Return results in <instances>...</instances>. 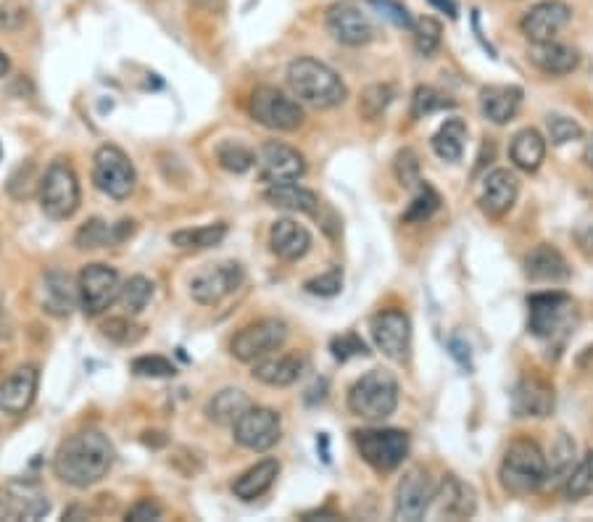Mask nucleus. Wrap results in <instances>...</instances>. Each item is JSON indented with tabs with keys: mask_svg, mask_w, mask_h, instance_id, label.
<instances>
[{
	"mask_svg": "<svg viewBox=\"0 0 593 522\" xmlns=\"http://www.w3.org/2000/svg\"><path fill=\"white\" fill-rule=\"evenodd\" d=\"M116 451L101 430H80L58 446L53 472L72 488H90L109 475Z\"/></svg>",
	"mask_w": 593,
	"mask_h": 522,
	"instance_id": "obj_1",
	"label": "nucleus"
},
{
	"mask_svg": "<svg viewBox=\"0 0 593 522\" xmlns=\"http://www.w3.org/2000/svg\"><path fill=\"white\" fill-rule=\"evenodd\" d=\"M288 85L298 101L319 111L335 109L348 98V87L340 74L311 56L290 61Z\"/></svg>",
	"mask_w": 593,
	"mask_h": 522,
	"instance_id": "obj_2",
	"label": "nucleus"
},
{
	"mask_svg": "<svg viewBox=\"0 0 593 522\" xmlns=\"http://www.w3.org/2000/svg\"><path fill=\"white\" fill-rule=\"evenodd\" d=\"M499 480L504 491L512 496H528L549 480V457L530 438H517L509 443L507 454L501 459Z\"/></svg>",
	"mask_w": 593,
	"mask_h": 522,
	"instance_id": "obj_3",
	"label": "nucleus"
},
{
	"mask_svg": "<svg viewBox=\"0 0 593 522\" xmlns=\"http://www.w3.org/2000/svg\"><path fill=\"white\" fill-rule=\"evenodd\" d=\"M528 327L530 333L551 343L562 346L578 325V309L575 301L565 293H536L528 298Z\"/></svg>",
	"mask_w": 593,
	"mask_h": 522,
	"instance_id": "obj_4",
	"label": "nucleus"
},
{
	"mask_svg": "<svg viewBox=\"0 0 593 522\" xmlns=\"http://www.w3.org/2000/svg\"><path fill=\"white\" fill-rule=\"evenodd\" d=\"M398 406V380L388 370H369L351 385L348 409L369 422L388 420Z\"/></svg>",
	"mask_w": 593,
	"mask_h": 522,
	"instance_id": "obj_5",
	"label": "nucleus"
},
{
	"mask_svg": "<svg viewBox=\"0 0 593 522\" xmlns=\"http://www.w3.org/2000/svg\"><path fill=\"white\" fill-rule=\"evenodd\" d=\"M37 196H40V209L45 217L56 219V222L74 217L80 209V180H77L72 164L64 159L53 161L51 167L45 169Z\"/></svg>",
	"mask_w": 593,
	"mask_h": 522,
	"instance_id": "obj_6",
	"label": "nucleus"
},
{
	"mask_svg": "<svg viewBox=\"0 0 593 522\" xmlns=\"http://www.w3.org/2000/svg\"><path fill=\"white\" fill-rule=\"evenodd\" d=\"M359 457L377 472H393L409 454V435L396 428H364L354 433Z\"/></svg>",
	"mask_w": 593,
	"mask_h": 522,
	"instance_id": "obj_7",
	"label": "nucleus"
},
{
	"mask_svg": "<svg viewBox=\"0 0 593 522\" xmlns=\"http://www.w3.org/2000/svg\"><path fill=\"white\" fill-rule=\"evenodd\" d=\"M248 111L254 116V122L275 132H296L306 119L301 103L288 98L283 90H277L272 85L256 87L251 103H248Z\"/></svg>",
	"mask_w": 593,
	"mask_h": 522,
	"instance_id": "obj_8",
	"label": "nucleus"
},
{
	"mask_svg": "<svg viewBox=\"0 0 593 522\" xmlns=\"http://www.w3.org/2000/svg\"><path fill=\"white\" fill-rule=\"evenodd\" d=\"M93 182L95 188L109 198L124 201V198L132 196V190L138 185V172H135V164L122 148L101 145L93 159Z\"/></svg>",
	"mask_w": 593,
	"mask_h": 522,
	"instance_id": "obj_9",
	"label": "nucleus"
},
{
	"mask_svg": "<svg viewBox=\"0 0 593 522\" xmlns=\"http://www.w3.org/2000/svg\"><path fill=\"white\" fill-rule=\"evenodd\" d=\"M51 512V499L37 480L11 478L0 483V520H40Z\"/></svg>",
	"mask_w": 593,
	"mask_h": 522,
	"instance_id": "obj_10",
	"label": "nucleus"
},
{
	"mask_svg": "<svg viewBox=\"0 0 593 522\" xmlns=\"http://www.w3.org/2000/svg\"><path fill=\"white\" fill-rule=\"evenodd\" d=\"M122 277L109 264H87L77 277V296L85 317H98L119 301L122 293Z\"/></svg>",
	"mask_w": 593,
	"mask_h": 522,
	"instance_id": "obj_11",
	"label": "nucleus"
},
{
	"mask_svg": "<svg viewBox=\"0 0 593 522\" xmlns=\"http://www.w3.org/2000/svg\"><path fill=\"white\" fill-rule=\"evenodd\" d=\"M288 341V325L283 319L267 317L259 322H251L240 330L230 343V354L238 362H259L264 356L275 354Z\"/></svg>",
	"mask_w": 593,
	"mask_h": 522,
	"instance_id": "obj_12",
	"label": "nucleus"
},
{
	"mask_svg": "<svg viewBox=\"0 0 593 522\" xmlns=\"http://www.w3.org/2000/svg\"><path fill=\"white\" fill-rule=\"evenodd\" d=\"M243 283H246V272H243L238 261L209 264L190 280V296L201 306H217L227 296H232Z\"/></svg>",
	"mask_w": 593,
	"mask_h": 522,
	"instance_id": "obj_13",
	"label": "nucleus"
},
{
	"mask_svg": "<svg viewBox=\"0 0 593 522\" xmlns=\"http://www.w3.org/2000/svg\"><path fill=\"white\" fill-rule=\"evenodd\" d=\"M235 441L248 451H269L283 438V420L269 406H251L235 425Z\"/></svg>",
	"mask_w": 593,
	"mask_h": 522,
	"instance_id": "obj_14",
	"label": "nucleus"
},
{
	"mask_svg": "<svg viewBox=\"0 0 593 522\" xmlns=\"http://www.w3.org/2000/svg\"><path fill=\"white\" fill-rule=\"evenodd\" d=\"M325 27L340 45L348 48H362L375 40V24L369 22V16L354 0H340L327 8Z\"/></svg>",
	"mask_w": 593,
	"mask_h": 522,
	"instance_id": "obj_15",
	"label": "nucleus"
},
{
	"mask_svg": "<svg viewBox=\"0 0 593 522\" xmlns=\"http://www.w3.org/2000/svg\"><path fill=\"white\" fill-rule=\"evenodd\" d=\"M435 480L430 478V472L425 467H412L406 472L401 483H398L396 491V509H393V517L396 520H409L417 522L430 512L435 501Z\"/></svg>",
	"mask_w": 593,
	"mask_h": 522,
	"instance_id": "obj_16",
	"label": "nucleus"
},
{
	"mask_svg": "<svg viewBox=\"0 0 593 522\" xmlns=\"http://www.w3.org/2000/svg\"><path fill=\"white\" fill-rule=\"evenodd\" d=\"M372 341L391 362H406L412 348V322L401 309H385L372 317Z\"/></svg>",
	"mask_w": 593,
	"mask_h": 522,
	"instance_id": "obj_17",
	"label": "nucleus"
},
{
	"mask_svg": "<svg viewBox=\"0 0 593 522\" xmlns=\"http://www.w3.org/2000/svg\"><path fill=\"white\" fill-rule=\"evenodd\" d=\"M256 167H259L261 182L269 185H280V182H296L306 174L304 153L296 151L293 145L285 143H264L259 156H256Z\"/></svg>",
	"mask_w": 593,
	"mask_h": 522,
	"instance_id": "obj_18",
	"label": "nucleus"
},
{
	"mask_svg": "<svg viewBox=\"0 0 593 522\" xmlns=\"http://www.w3.org/2000/svg\"><path fill=\"white\" fill-rule=\"evenodd\" d=\"M572 8L562 0H543L520 19L522 35L528 37L530 43H543V40H554L562 29L570 24Z\"/></svg>",
	"mask_w": 593,
	"mask_h": 522,
	"instance_id": "obj_19",
	"label": "nucleus"
},
{
	"mask_svg": "<svg viewBox=\"0 0 593 522\" xmlns=\"http://www.w3.org/2000/svg\"><path fill=\"white\" fill-rule=\"evenodd\" d=\"M557 406V393L549 380L538 375H525L512 391V412L514 417H549Z\"/></svg>",
	"mask_w": 593,
	"mask_h": 522,
	"instance_id": "obj_20",
	"label": "nucleus"
},
{
	"mask_svg": "<svg viewBox=\"0 0 593 522\" xmlns=\"http://www.w3.org/2000/svg\"><path fill=\"white\" fill-rule=\"evenodd\" d=\"M520 196V180L509 169H493L480 190V209L493 219L507 217Z\"/></svg>",
	"mask_w": 593,
	"mask_h": 522,
	"instance_id": "obj_21",
	"label": "nucleus"
},
{
	"mask_svg": "<svg viewBox=\"0 0 593 522\" xmlns=\"http://www.w3.org/2000/svg\"><path fill=\"white\" fill-rule=\"evenodd\" d=\"M309 370V356L290 351V354L280 356H264L259 362H254V380L269 385V388H288V385L298 383L304 372Z\"/></svg>",
	"mask_w": 593,
	"mask_h": 522,
	"instance_id": "obj_22",
	"label": "nucleus"
},
{
	"mask_svg": "<svg viewBox=\"0 0 593 522\" xmlns=\"http://www.w3.org/2000/svg\"><path fill=\"white\" fill-rule=\"evenodd\" d=\"M37 385H40V372L35 364H24L11 372L0 383V412L14 414V417L27 412L37 396Z\"/></svg>",
	"mask_w": 593,
	"mask_h": 522,
	"instance_id": "obj_23",
	"label": "nucleus"
},
{
	"mask_svg": "<svg viewBox=\"0 0 593 522\" xmlns=\"http://www.w3.org/2000/svg\"><path fill=\"white\" fill-rule=\"evenodd\" d=\"M433 507L438 509V515L449 517V520H467L478 512V499L472 486H467L464 480L456 475H446L441 480V486L435 491Z\"/></svg>",
	"mask_w": 593,
	"mask_h": 522,
	"instance_id": "obj_24",
	"label": "nucleus"
},
{
	"mask_svg": "<svg viewBox=\"0 0 593 522\" xmlns=\"http://www.w3.org/2000/svg\"><path fill=\"white\" fill-rule=\"evenodd\" d=\"M525 275L533 283H565L570 280L572 269L567 264L565 254L551 243H538L528 256H525Z\"/></svg>",
	"mask_w": 593,
	"mask_h": 522,
	"instance_id": "obj_25",
	"label": "nucleus"
},
{
	"mask_svg": "<svg viewBox=\"0 0 593 522\" xmlns=\"http://www.w3.org/2000/svg\"><path fill=\"white\" fill-rule=\"evenodd\" d=\"M530 64L541 69L549 77H565L575 72L580 64V53L572 45L557 43V40H543V43H530L528 48Z\"/></svg>",
	"mask_w": 593,
	"mask_h": 522,
	"instance_id": "obj_26",
	"label": "nucleus"
},
{
	"mask_svg": "<svg viewBox=\"0 0 593 522\" xmlns=\"http://www.w3.org/2000/svg\"><path fill=\"white\" fill-rule=\"evenodd\" d=\"M269 248L283 261L304 259L311 248V232L296 219H277L269 230Z\"/></svg>",
	"mask_w": 593,
	"mask_h": 522,
	"instance_id": "obj_27",
	"label": "nucleus"
},
{
	"mask_svg": "<svg viewBox=\"0 0 593 522\" xmlns=\"http://www.w3.org/2000/svg\"><path fill=\"white\" fill-rule=\"evenodd\" d=\"M132 232H135V222H132V219H122V222H116V225H109V222L95 217L77 230V235H74V246L80 248V251H93V248L103 246H119V243H124V240L130 238Z\"/></svg>",
	"mask_w": 593,
	"mask_h": 522,
	"instance_id": "obj_28",
	"label": "nucleus"
},
{
	"mask_svg": "<svg viewBox=\"0 0 593 522\" xmlns=\"http://www.w3.org/2000/svg\"><path fill=\"white\" fill-rule=\"evenodd\" d=\"M522 106V90L514 85H491L480 90V111L488 122H512Z\"/></svg>",
	"mask_w": 593,
	"mask_h": 522,
	"instance_id": "obj_29",
	"label": "nucleus"
},
{
	"mask_svg": "<svg viewBox=\"0 0 593 522\" xmlns=\"http://www.w3.org/2000/svg\"><path fill=\"white\" fill-rule=\"evenodd\" d=\"M277 475H280V462L277 459H261L232 480V493L243 501H256L275 486Z\"/></svg>",
	"mask_w": 593,
	"mask_h": 522,
	"instance_id": "obj_30",
	"label": "nucleus"
},
{
	"mask_svg": "<svg viewBox=\"0 0 593 522\" xmlns=\"http://www.w3.org/2000/svg\"><path fill=\"white\" fill-rule=\"evenodd\" d=\"M74 304H80L77 288L72 285L69 275L64 272H48L43 277V309L53 317H69L74 309Z\"/></svg>",
	"mask_w": 593,
	"mask_h": 522,
	"instance_id": "obj_31",
	"label": "nucleus"
},
{
	"mask_svg": "<svg viewBox=\"0 0 593 522\" xmlns=\"http://www.w3.org/2000/svg\"><path fill=\"white\" fill-rule=\"evenodd\" d=\"M264 201L275 209L285 211H301V214H317L319 196L314 190L296 185V182H280V185H269L264 190Z\"/></svg>",
	"mask_w": 593,
	"mask_h": 522,
	"instance_id": "obj_32",
	"label": "nucleus"
},
{
	"mask_svg": "<svg viewBox=\"0 0 593 522\" xmlns=\"http://www.w3.org/2000/svg\"><path fill=\"white\" fill-rule=\"evenodd\" d=\"M509 159L517 169L522 172H538L546 159V140L538 130L528 127V130H520L509 143Z\"/></svg>",
	"mask_w": 593,
	"mask_h": 522,
	"instance_id": "obj_33",
	"label": "nucleus"
},
{
	"mask_svg": "<svg viewBox=\"0 0 593 522\" xmlns=\"http://www.w3.org/2000/svg\"><path fill=\"white\" fill-rule=\"evenodd\" d=\"M251 399L240 388H225V391L214 393V399L206 404V417L217 425H227L232 428L243 414L251 409Z\"/></svg>",
	"mask_w": 593,
	"mask_h": 522,
	"instance_id": "obj_34",
	"label": "nucleus"
},
{
	"mask_svg": "<svg viewBox=\"0 0 593 522\" xmlns=\"http://www.w3.org/2000/svg\"><path fill=\"white\" fill-rule=\"evenodd\" d=\"M464 140H467V124L462 119H446L441 124V130L435 132L430 145L438 159L443 161H459L464 156Z\"/></svg>",
	"mask_w": 593,
	"mask_h": 522,
	"instance_id": "obj_35",
	"label": "nucleus"
},
{
	"mask_svg": "<svg viewBox=\"0 0 593 522\" xmlns=\"http://www.w3.org/2000/svg\"><path fill=\"white\" fill-rule=\"evenodd\" d=\"M227 238V225L217 222V225H203L193 227V230H177L172 232V246L177 248H214Z\"/></svg>",
	"mask_w": 593,
	"mask_h": 522,
	"instance_id": "obj_36",
	"label": "nucleus"
},
{
	"mask_svg": "<svg viewBox=\"0 0 593 522\" xmlns=\"http://www.w3.org/2000/svg\"><path fill=\"white\" fill-rule=\"evenodd\" d=\"M217 161L219 167L227 169L232 174H246L248 169L256 164L254 151L243 145L240 140H225V143L217 145Z\"/></svg>",
	"mask_w": 593,
	"mask_h": 522,
	"instance_id": "obj_37",
	"label": "nucleus"
},
{
	"mask_svg": "<svg viewBox=\"0 0 593 522\" xmlns=\"http://www.w3.org/2000/svg\"><path fill=\"white\" fill-rule=\"evenodd\" d=\"M393 98H396L393 85H385V82L369 85L362 93V98H359V114H362V119H367V122H377V119L388 111Z\"/></svg>",
	"mask_w": 593,
	"mask_h": 522,
	"instance_id": "obj_38",
	"label": "nucleus"
},
{
	"mask_svg": "<svg viewBox=\"0 0 593 522\" xmlns=\"http://www.w3.org/2000/svg\"><path fill=\"white\" fill-rule=\"evenodd\" d=\"M443 109H454V101L449 95L441 93L438 87L420 85L412 95V119H425L430 114H438Z\"/></svg>",
	"mask_w": 593,
	"mask_h": 522,
	"instance_id": "obj_39",
	"label": "nucleus"
},
{
	"mask_svg": "<svg viewBox=\"0 0 593 522\" xmlns=\"http://www.w3.org/2000/svg\"><path fill=\"white\" fill-rule=\"evenodd\" d=\"M153 298V283L148 277L135 275L130 277L127 283L122 285V293H119V304L127 314H140L148 306V301Z\"/></svg>",
	"mask_w": 593,
	"mask_h": 522,
	"instance_id": "obj_40",
	"label": "nucleus"
},
{
	"mask_svg": "<svg viewBox=\"0 0 593 522\" xmlns=\"http://www.w3.org/2000/svg\"><path fill=\"white\" fill-rule=\"evenodd\" d=\"M565 491L570 501H583L593 496V451H588L578 462V467L567 475Z\"/></svg>",
	"mask_w": 593,
	"mask_h": 522,
	"instance_id": "obj_41",
	"label": "nucleus"
},
{
	"mask_svg": "<svg viewBox=\"0 0 593 522\" xmlns=\"http://www.w3.org/2000/svg\"><path fill=\"white\" fill-rule=\"evenodd\" d=\"M412 32H414V48H417L420 56L430 58L438 48H441L443 27L438 19H433V16H422L420 22H414Z\"/></svg>",
	"mask_w": 593,
	"mask_h": 522,
	"instance_id": "obj_42",
	"label": "nucleus"
},
{
	"mask_svg": "<svg viewBox=\"0 0 593 522\" xmlns=\"http://www.w3.org/2000/svg\"><path fill=\"white\" fill-rule=\"evenodd\" d=\"M438 203H441L438 193H435L427 182H422L420 188H417V196H414V201L409 203L406 214L401 217V222H406V225H412V222H425V219L433 217L435 209H438Z\"/></svg>",
	"mask_w": 593,
	"mask_h": 522,
	"instance_id": "obj_43",
	"label": "nucleus"
},
{
	"mask_svg": "<svg viewBox=\"0 0 593 522\" xmlns=\"http://www.w3.org/2000/svg\"><path fill=\"white\" fill-rule=\"evenodd\" d=\"M575 462V441L567 433H559L549 459V478H567Z\"/></svg>",
	"mask_w": 593,
	"mask_h": 522,
	"instance_id": "obj_44",
	"label": "nucleus"
},
{
	"mask_svg": "<svg viewBox=\"0 0 593 522\" xmlns=\"http://www.w3.org/2000/svg\"><path fill=\"white\" fill-rule=\"evenodd\" d=\"M546 130H549V140L554 145H567L583 138V127L565 114H551L546 119Z\"/></svg>",
	"mask_w": 593,
	"mask_h": 522,
	"instance_id": "obj_45",
	"label": "nucleus"
},
{
	"mask_svg": "<svg viewBox=\"0 0 593 522\" xmlns=\"http://www.w3.org/2000/svg\"><path fill=\"white\" fill-rule=\"evenodd\" d=\"M304 288L309 290L311 296H319V298L338 296L340 290H343V269L330 267L327 272H322V275L306 280Z\"/></svg>",
	"mask_w": 593,
	"mask_h": 522,
	"instance_id": "obj_46",
	"label": "nucleus"
},
{
	"mask_svg": "<svg viewBox=\"0 0 593 522\" xmlns=\"http://www.w3.org/2000/svg\"><path fill=\"white\" fill-rule=\"evenodd\" d=\"M396 177L404 188H420L422 177H420V156H417V151H412V148L398 151Z\"/></svg>",
	"mask_w": 593,
	"mask_h": 522,
	"instance_id": "obj_47",
	"label": "nucleus"
},
{
	"mask_svg": "<svg viewBox=\"0 0 593 522\" xmlns=\"http://www.w3.org/2000/svg\"><path fill=\"white\" fill-rule=\"evenodd\" d=\"M132 372L140 377H172L174 372V364L169 362V359H164V356H138L135 362H132Z\"/></svg>",
	"mask_w": 593,
	"mask_h": 522,
	"instance_id": "obj_48",
	"label": "nucleus"
},
{
	"mask_svg": "<svg viewBox=\"0 0 593 522\" xmlns=\"http://www.w3.org/2000/svg\"><path fill=\"white\" fill-rule=\"evenodd\" d=\"M330 348H333V356L338 359V362H348V359H354V356H367L369 354L367 343H364L356 333L338 335V338H333Z\"/></svg>",
	"mask_w": 593,
	"mask_h": 522,
	"instance_id": "obj_49",
	"label": "nucleus"
},
{
	"mask_svg": "<svg viewBox=\"0 0 593 522\" xmlns=\"http://www.w3.org/2000/svg\"><path fill=\"white\" fill-rule=\"evenodd\" d=\"M367 3L375 8V11H380V16H385L388 22L396 24V27H404V29L414 27L412 14H409L398 0H367Z\"/></svg>",
	"mask_w": 593,
	"mask_h": 522,
	"instance_id": "obj_50",
	"label": "nucleus"
},
{
	"mask_svg": "<svg viewBox=\"0 0 593 522\" xmlns=\"http://www.w3.org/2000/svg\"><path fill=\"white\" fill-rule=\"evenodd\" d=\"M27 24V8L8 0L0 6V32H19Z\"/></svg>",
	"mask_w": 593,
	"mask_h": 522,
	"instance_id": "obj_51",
	"label": "nucleus"
},
{
	"mask_svg": "<svg viewBox=\"0 0 593 522\" xmlns=\"http://www.w3.org/2000/svg\"><path fill=\"white\" fill-rule=\"evenodd\" d=\"M132 330H138V327L132 325L130 319H124V317L109 319V322L103 325V335H106V338H111V341H116V343H135V341H138L140 335H132Z\"/></svg>",
	"mask_w": 593,
	"mask_h": 522,
	"instance_id": "obj_52",
	"label": "nucleus"
},
{
	"mask_svg": "<svg viewBox=\"0 0 593 522\" xmlns=\"http://www.w3.org/2000/svg\"><path fill=\"white\" fill-rule=\"evenodd\" d=\"M161 517H164V509H161L159 504H156V501H153V499L138 501V504H135V507H132L130 512H127V520H130V522L161 520Z\"/></svg>",
	"mask_w": 593,
	"mask_h": 522,
	"instance_id": "obj_53",
	"label": "nucleus"
},
{
	"mask_svg": "<svg viewBox=\"0 0 593 522\" xmlns=\"http://www.w3.org/2000/svg\"><path fill=\"white\" fill-rule=\"evenodd\" d=\"M449 346H451V354H454L456 359H459V362L464 364V367H470V346H464V343L459 341V338H454V341H451Z\"/></svg>",
	"mask_w": 593,
	"mask_h": 522,
	"instance_id": "obj_54",
	"label": "nucleus"
},
{
	"mask_svg": "<svg viewBox=\"0 0 593 522\" xmlns=\"http://www.w3.org/2000/svg\"><path fill=\"white\" fill-rule=\"evenodd\" d=\"M14 335V325H11V319H8L6 309L0 306V341H8Z\"/></svg>",
	"mask_w": 593,
	"mask_h": 522,
	"instance_id": "obj_55",
	"label": "nucleus"
},
{
	"mask_svg": "<svg viewBox=\"0 0 593 522\" xmlns=\"http://www.w3.org/2000/svg\"><path fill=\"white\" fill-rule=\"evenodd\" d=\"M430 3H433V6H438V8H441V11H446V14L451 16V19H454V16H456V6H454V0H430Z\"/></svg>",
	"mask_w": 593,
	"mask_h": 522,
	"instance_id": "obj_56",
	"label": "nucleus"
},
{
	"mask_svg": "<svg viewBox=\"0 0 593 522\" xmlns=\"http://www.w3.org/2000/svg\"><path fill=\"white\" fill-rule=\"evenodd\" d=\"M8 72H11V58H8L6 53L0 51V80H3Z\"/></svg>",
	"mask_w": 593,
	"mask_h": 522,
	"instance_id": "obj_57",
	"label": "nucleus"
},
{
	"mask_svg": "<svg viewBox=\"0 0 593 522\" xmlns=\"http://www.w3.org/2000/svg\"><path fill=\"white\" fill-rule=\"evenodd\" d=\"M583 159H586V164H588V167L593 169V138L588 140V145H586V153H583Z\"/></svg>",
	"mask_w": 593,
	"mask_h": 522,
	"instance_id": "obj_58",
	"label": "nucleus"
},
{
	"mask_svg": "<svg viewBox=\"0 0 593 522\" xmlns=\"http://www.w3.org/2000/svg\"><path fill=\"white\" fill-rule=\"evenodd\" d=\"M193 3H196V6H203V8L219 6V0H193Z\"/></svg>",
	"mask_w": 593,
	"mask_h": 522,
	"instance_id": "obj_59",
	"label": "nucleus"
},
{
	"mask_svg": "<svg viewBox=\"0 0 593 522\" xmlns=\"http://www.w3.org/2000/svg\"><path fill=\"white\" fill-rule=\"evenodd\" d=\"M0 159H3V145H0Z\"/></svg>",
	"mask_w": 593,
	"mask_h": 522,
	"instance_id": "obj_60",
	"label": "nucleus"
}]
</instances>
